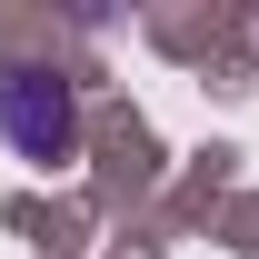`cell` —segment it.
I'll return each mask as SVG.
<instances>
[{"instance_id":"cell-1","label":"cell","mask_w":259,"mask_h":259,"mask_svg":"<svg viewBox=\"0 0 259 259\" xmlns=\"http://www.w3.org/2000/svg\"><path fill=\"white\" fill-rule=\"evenodd\" d=\"M0 130H10L30 160H60V150H70V100H60V80L10 70V80H0Z\"/></svg>"}]
</instances>
